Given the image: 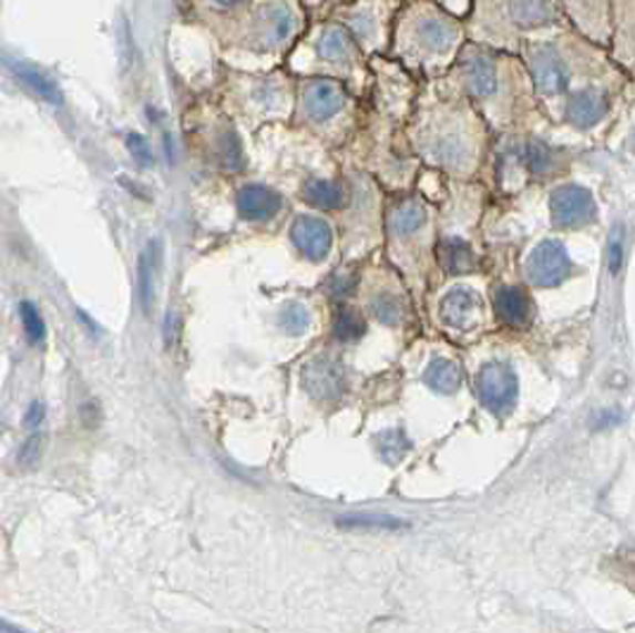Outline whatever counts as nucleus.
I'll return each instance as SVG.
<instances>
[{
	"mask_svg": "<svg viewBox=\"0 0 635 633\" xmlns=\"http://www.w3.org/2000/svg\"><path fill=\"white\" fill-rule=\"evenodd\" d=\"M20 317H22V327H24L27 338L31 340V344H41V340L45 338V324H43L39 307L34 303H22Z\"/></svg>",
	"mask_w": 635,
	"mask_h": 633,
	"instance_id": "obj_21",
	"label": "nucleus"
},
{
	"mask_svg": "<svg viewBox=\"0 0 635 633\" xmlns=\"http://www.w3.org/2000/svg\"><path fill=\"white\" fill-rule=\"evenodd\" d=\"M607 99L600 93H581L576 99H572L569 103V118L574 120V124L578 126H593L597 120H602L607 115Z\"/></svg>",
	"mask_w": 635,
	"mask_h": 633,
	"instance_id": "obj_12",
	"label": "nucleus"
},
{
	"mask_svg": "<svg viewBox=\"0 0 635 633\" xmlns=\"http://www.w3.org/2000/svg\"><path fill=\"white\" fill-rule=\"evenodd\" d=\"M0 631H6V633H24L22 629L12 626V624H8V622H3V620H0Z\"/></svg>",
	"mask_w": 635,
	"mask_h": 633,
	"instance_id": "obj_31",
	"label": "nucleus"
},
{
	"mask_svg": "<svg viewBox=\"0 0 635 633\" xmlns=\"http://www.w3.org/2000/svg\"><path fill=\"white\" fill-rule=\"evenodd\" d=\"M572 263L562 243L545 241L529 257V277L539 286H560L566 277Z\"/></svg>",
	"mask_w": 635,
	"mask_h": 633,
	"instance_id": "obj_3",
	"label": "nucleus"
},
{
	"mask_svg": "<svg viewBox=\"0 0 635 633\" xmlns=\"http://www.w3.org/2000/svg\"><path fill=\"white\" fill-rule=\"evenodd\" d=\"M419 37L429 48H433V51H441V48H445L452 41L454 29L441 18H429V20L421 22Z\"/></svg>",
	"mask_w": 635,
	"mask_h": 633,
	"instance_id": "obj_19",
	"label": "nucleus"
},
{
	"mask_svg": "<svg viewBox=\"0 0 635 633\" xmlns=\"http://www.w3.org/2000/svg\"><path fill=\"white\" fill-rule=\"evenodd\" d=\"M552 222L564 229H574V226L588 224L595 217V203L591 193L578 186H564L557 188L552 196Z\"/></svg>",
	"mask_w": 635,
	"mask_h": 633,
	"instance_id": "obj_4",
	"label": "nucleus"
},
{
	"mask_svg": "<svg viewBox=\"0 0 635 633\" xmlns=\"http://www.w3.org/2000/svg\"><path fill=\"white\" fill-rule=\"evenodd\" d=\"M238 213L250 222H265L274 215H279L281 196L274 188L248 184L238 191Z\"/></svg>",
	"mask_w": 635,
	"mask_h": 633,
	"instance_id": "obj_6",
	"label": "nucleus"
},
{
	"mask_svg": "<svg viewBox=\"0 0 635 633\" xmlns=\"http://www.w3.org/2000/svg\"><path fill=\"white\" fill-rule=\"evenodd\" d=\"M373 315H377L383 324H396L402 317V307L396 298L381 296V298L373 300Z\"/></svg>",
	"mask_w": 635,
	"mask_h": 633,
	"instance_id": "obj_25",
	"label": "nucleus"
},
{
	"mask_svg": "<svg viewBox=\"0 0 635 633\" xmlns=\"http://www.w3.org/2000/svg\"><path fill=\"white\" fill-rule=\"evenodd\" d=\"M467 76H469V86L474 89L479 95H488L495 91V64L488 55H474L467 62Z\"/></svg>",
	"mask_w": 635,
	"mask_h": 633,
	"instance_id": "obj_14",
	"label": "nucleus"
},
{
	"mask_svg": "<svg viewBox=\"0 0 635 633\" xmlns=\"http://www.w3.org/2000/svg\"><path fill=\"white\" fill-rule=\"evenodd\" d=\"M290 238L296 243V248L307 257V259H324L331 251V243H334V234H331V226L313 215H303L290 226Z\"/></svg>",
	"mask_w": 635,
	"mask_h": 633,
	"instance_id": "obj_5",
	"label": "nucleus"
},
{
	"mask_svg": "<svg viewBox=\"0 0 635 633\" xmlns=\"http://www.w3.org/2000/svg\"><path fill=\"white\" fill-rule=\"evenodd\" d=\"M6 64H8V70L14 74V79L22 81L31 93L39 95V99L53 105L62 103V91L58 86V81L48 72H43L41 68H37V64L24 62V60H6Z\"/></svg>",
	"mask_w": 635,
	"mask_h": 633,
	"instance_id": "obj_7",
	"label": "nucleus"
},
{
	"mask_svg": "<svg viewBox=\"0 0 635 633\" xmlns=\"http://www.w3.org/2000/svg\"><path fill=\"white\" fill-rule=\"evenodd\" d=\"M139 284H141V300L148 303V294H151V265H148V255L141 257V269H139Z\"/></svg>",
	"mask_w": 635,
	"mask_h": 633,
	"instance_id": "obj_29",
	"label": "nucleus"
},
{
	"mask_svg": "<svg viewBox=\"0 0 635 633\" xmlns=\"http://www.w3.org/2000/svg\"><path fill=\"white\" fill-rule=\"evenodd\" d=\"M129 149H132V155H134L139 162H143V165H148V162L153 160V155H151V151H148V143H145V139L139 136V134L129 136Z\"/></svg>",
	"mask_w": 635,
	"mask_h": 633,
	"instance_id": "obj_28",
	"label": "nucleus"
},
{
	"mask_svg": "<svg viewBox=\"0 0 635 633\" xmlns=\"http://www.w3.org/2000/svg\"><path fill=\"white\" fill-rule=\"evenodd\" d=\"M524 162H526V167L533 172H545V167L550 165V153L545 145L531 143L524 153Z\"/></svg>",
	"mask_w": 635,
	"mask_h": 633,
	"instance_id": "obj_27",
	"label": "nucleus"
},
{
	"mask_svg": "<svg viewBox=\"0 0 635 633\" xmlns=\"http://www.w3.org/2000/svg\"><path fill=\"white\" fill-rule=\"evenodd\" d=\"M533 72H535V79H539V86L550 95L560 93L566 86V70L555 53L541 51L539 55H535Z\"/></svg>",
	"mask_w": 635,
	"mask_h": 633,
	"instance_id": "obj_11",
	"label": "nucleus"
},
{
	"mask_svg": "<svg viewBox=\"0 0 635 633\" xmlns=\"http://www.w3.org/2000/svg\"><path fill=\"white\" fill-rule=\"evenodd\" d=\"M423 222H427V210H423V205L417 201L402 203L400 207H396L393 217H390V224H393L396 234H400V236L414 234Z\"/></svg>",
	"mask_w": 635,
	"mask_h": 633,
	"instance_id": "obj_16",
	"label": "nucleus"
},
{
	"mask_svg": "<svg viewBox=\"0 0 635 633\" xmlns=\"http://www.w3.org/2000/svg\"><path fill=\"white\" fill-rule=\"evenodd\" d=\"M346 105V91L340 89L336 81H315L305 91V108L309 118L315 120H329L336 112Z\"/></svg>",
	"mask_w": 635,
	"mask_h": 633,
	"instance_id": "obj_8",
	"label": "nucleus"
},
{
	"mask_svg": "<svg viewBox=\"0 0 635 633\" xmlns=\"http://www.w3.org/2000/svg\"><path fill=\"white\" fill-rule=\"evenodd\" d=\"M618 265H622V241H614L612 243V257H610V267H612V272H616L618 269Z\"/></svg>",
	"mask_w": 635,
	"mask_h": 633,
	"instance_id": "obj_30",
	"label": "nucleus"
},
{
	"mask_svg": "<svg viewBox=\"0 0 635 633\" xmlns=\"http://www.w3.org/2000/svg\"><path fill=\"white\" fill-rule=\"evenodd\" d=\"M319 51H321L324 58L340 60L344 55H348V51H350V34H348L346 29H340V27L327 29L321 34Z\"/></svg>",
	"mask_w": 635,
	"mask_h": 633,
	"instance_id": "obj_20",
	"label": "nucleus"
},
{
	"mask_svg": "<svg viewBox=\"0 0 635 633\" xmlns=\"http://www.w3.org/2000/svg\"><path fill=\"white\" fill-rule=\"evenodd\" d=\"M423 381H427L438 394H454L462 384L460 365L445 360V357H438V360L429 365L427 375H423Z\"/></svg>",
	"mask_w": 635,
	"mask_h": 633,
	"instance_id": "obj_13",
	"label": "nucleus"
},
{
	"mask_svg": "<svg viewBox=\"0 0 635 633\" xmlns=\"http://www.w3.org/2000/svg\"><path fill=\"white\" fill-rule=\"evenodd\" d=\"M512 12H514L516 22H521V24H541V22L550 20L552 8L541 6V3H514Z\"/></svg>",
	"mask_w": 635,
	"mask_h": 633,
	"instance_id": "obj_23",
	"label": "nucleus"
},
{
	"mask_svg": "<svg viewBox=\"0 0 635 633\" xmlns=\"http://www.w3.org/2000/svg\"><path fill=\"white\" fill-rule=\"evenodd\" d=\"M303 384L307 394L321 402H336L346 391V375L331 357H317L303 369Z\"/></svg>",
	"mask_w": 635,
	"mask_h": 633,
	"instance_id": "obj_2",
	"label": "nucleus"
},
{
	"mask_svg": "<svg viewBox=\"0 0 635 633\" xmlns=\"http://www.w3.org/2000/svg\"><path fill=\"white\" fill-rule=\"evenodd\" d=\"M340 527L393 531V529H404L407 524L400 522V519H396V517H346V519H340Z\"/></svg>",
	"mask_w": 635,
	"mask_h": 633,
	"instance_id": "obj_22",
	"label": "nucleus"
},
{
	"mask_svg": "<svg viewBox=\"0 0 635 633\" xmlns=\"http://www.w3.org/2000/svg\"><path fill=\"white\" fill-rule=\"evenodd\" d=\"M477 257L474 251H471L464 241L460 238H452L443 243V267L452 274H460L474 267Z\"/></svg>",
	"mask_w": 635,
	"mask_h": 633,
	"instance_id": "obj_17",
	"label": "nucleus"
},
{
	"mask_svg": "<svg viewBox=\"0 0 635 633\" xmlns=\"http://www.w3.org/2000/svg\"><path fill=\"white\" fill-rule=\"evenodd\" d=\"M305 198L317 205V207H324V210H338L340 205H344L346 201V193L344 188H340L338 184H331V182H309L305 186Z\"/></svg>",
	"mask_w": 635,
	"mask_h": 633,
	"instance_id": "obj_15",
	"label": "nucleus"
},
{
	"mask_svg": "<svg viewBox=\"0 0 635 633\" xmlns=\"http://www.w3.org/2000/svg\"><path fill=\"white\" fill-rule=\"evenodd\" d=\"M495 307L502 321L512 324V327H521L531 317V300L521 288L502 286L495 296Z\"/></svg>",
	"mask_w": 635,
	"mask_h": 633,
	"instance_id": "obj_10",
	"label": "nucleus"
},
{
	"mask_svg": "<svg viewBox=\"0 0 635 633\" xmlns=\"http://www.w3.org/2000/svg\"><path fill=\"white\" fill-rule=\"evenodd\" d=\"M365 331H367L365 319L357 315L355 310H350V307H340V310L336 313V321H334L336 338L348 340V344H352V340L362 338Z\"/></svg>",
	"mask_w": 635,
	"mask_h": 633,
	"instance_id": "obj_18",
	"label": "nucleus"
},
{
	"mask_svg": "<svg viewBox=\"0 0 635 633\" xmlns=\"http://www.w3.org/2000/svg\"><path fill=\"white\" fill-rule=\"evenodd\" d=\"M481 315V300L477 298V294H471V290L458 288L448 294L441 303V317L450 327H471V324H477Z\"/></svg>",
	"mask_w": 635,
	"mask_h": 633,
	"instance_id": "obj_9",
	"label": "nucleus"
},
{
	"mask_svg": "<svg viewBox=\"0 0 635 633\" xmlns=\"http://www.w3.org/2000/svg\"><path fill=\"white\" fill-rule=\"evenodd\" d=\"M407 448H410V443H407V438L400 431H390L381 438V452L386 460H400Z\"/></svg>",
	"mask_w": 635,
	"mask_h": 633,
	"instance_id": "obj_26",
	"label": "nucleus"
},
{
	"mask_svg": "<svg viewBox=\"0 0 635 633\" xmlns=\"http://www.w3.org/2000/svg\"><path fill=\"white\" fill-rule=\"evenodd\" d=\"M477 384H479L481 400L495 412L510 410L516 400L519 384H516V375L510 365L488 363L485 367H481Z\"/></svg>",
	"mask_w": 635,
	"mask_h": 633,
	"instance_id": "obj_1",
	"label": "nucleus"
},
{
	"mask_svg": "<svg viewBox=\"0 0 635 633\" xmlns=\"http://www.w3.org/2000/svg\"><path fill=\"white\" fill-rule=\"evenodd\" d=\"M281 324L288 334H303L309 327V315L303 305H290L281 315Z\"/></svg>",
	"mask_w": 635,
	"mask_h": 633,
	"instance_id": "obj_24",
	"label": "nucleus"
}]
</instances>
